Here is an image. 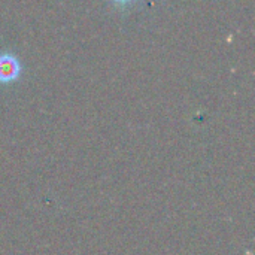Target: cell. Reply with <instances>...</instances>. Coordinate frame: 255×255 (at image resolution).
Masks as SVG:
<instances>
[{"instance_id":"6da1fadb","label":"cell","mask_w":255,"mask_h":255,"mask_svg":"<svg viewBox=\"0 0 255 255\" xmlns=\"http://www.w3.org/2000/svg\"><path fill=\"white\" fill-rule=\"evenodd\" d=\"M21 73V64L16 57L12 54H1L0 55V82L9 84L18 79Z\"/></svg>"},{"instance_id":"7a4b0ae2","label":"cell","mask_w":255,"mask_h":255,"mask_svg":"<svg viewBox=\"0 0 255 255\" xmlns=\"http://www.w3.org/2000/svg\"><path fill=\"white\" fill-rule=\"evenodd\" d=\"M115 1H118V3H128V1H133V0H115Z\"/></svg>"}]
</instances>
